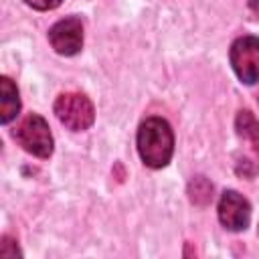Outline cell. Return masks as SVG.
Instances as JSON below:
<instances>
[{"instance_id":"cell-1","label":"cell","mask_w":259,"mask_h":259,"mask_svg":"<svg viewBox=\"0 0 259 259\" xmlns=\"http://www.w3.org/2000/svg\"><path fill=\"white\" fill-rule=\"evenodd\" d=\"M138 152L146 166L162 168L174 152V134L166 119L148 117L138 130Z\"/></svg>"},{"instance_id":"cell-10","label":"cell","mask_w":259,"mask_h":259,"mask_svg":"<svg viewBox=\"0 0 259 259\" xmlns=\"http://www.w3.org/2000/svg\"><path fill=\"white\" fill-rule=\"evenodd\" d=\"M28 6H32V8H36V10H53V8H57L63 0H24Z\"/></svg>"},{"instance_id":"cell-4","label":"cell","mask_w":259,"mask_h":259,"mask_svg":"<svg viewBox=\"0 0 259 259\" xmlns=\"http://www.w3.org/2000/svg\"><path fill=\"white\" fill-rule=\"evenodd\" d=\"M231 65L237 77L253 85L259 81V38L257 36H241L231 47Z\"/></svg>"},{"instance_id":"cell-8","label":"cell","mask_w":259,"mask_h":259,"mask_svg":"<svg viewBox=\"0 0 259 259\" xmlns=\"http://www.w3.org/2000/svg\"><path fill=\"white\" fill-rule=\"evenodd\" d=\"M235 125H237V132L239 136L251 140L253 144L259 142V121L255 119V115L251 111H239L237 113V119H235Z\"/></svg>"},{"instance_id":"cell-2","label":"cell","mask_w":259,"mask_h":259,"mask_svg":"<svg viewBox=\"0 0 259 259\" xmlns=\"http://www.w3.org/2000/svg\"><path fill=\"white\" fill-rule=\"evenodd\" d=\"M55 115L57 119L73 130V132H81L87 130L93 119H95V109L93 103L89 101V97H85L83 93H61L55 101Z\"/></svg>"},{"instance_id":"cell-3","label":"cell","mask_w":259,"mask_h":259,"mask_svg":"<svg viewBox=\"0 0 259 259\" xmlns=\"http://www.w3.org/2000/svg\"><path fill=\"white\" fill-rule=\"evenodd\" d=\"M14 138L28 154L36 158H49L53 154V136L49 123L36 113H30L20 121L14 132Z\"/></svg>"},{"instance_id":"cell-7","label":"cell","mask_w":259,"mask_h":259,"mask_svg":"<svg viewBox=\"0 0 259 259\" xmlns=\"http://www.w3.org/2000/svg\"><path fill=\"white\" fill-rule=\"evenodd\" d=\"M18 109H20L18 89L8 77H2L0 79V121L8 123L10 119L16 117Z\"/></svg>"},{"instance_id":"cell-5","label":"cell","mask_w":259,"mask_h":259,"mask_svg":"<svg viewBox=\"0 0 259 259\" xmlns=\"http://www.w3.org/2000/svg\"><path fill=\"white\" fill-rule=\"evenodd\" d=\"M49 40L53 45V49L59 55L71 57L77 55L83 47V26L81 20L71 16V18H63L59 22H55L49 30Z\"/></svg>"},{"instance_id":"cell-6","label":"cell","mask_w":259,"mask_h":259,"mask_svg":"<svg viewBox=\"0 0 259 259\" xmlns=\"http://www.w3.org/2000/svg\"><path fill=\"white\" fill-rule=\"evenodd\" d=\"M219 221L229 231H243L251 221V206L245 196L235 190H225L219 200Z\"/></svg>"},{"instance_id":"cell-9","label":"cell","mask_w":259,"mask_h":259,"mask_svg":"<svg viewBox=\"0 0 259 259\" xmlns=\"http://www.w3.org/2000/svg\"><path fill=\"white\" fill-rule=\"evenodd\" d=\"M188 192H190V200L196 202V204H206L210 198H212V184L204 178V176H196L190 186H188Z\"/></svg>"}]
</instances>
